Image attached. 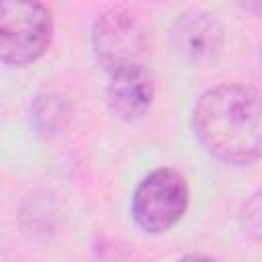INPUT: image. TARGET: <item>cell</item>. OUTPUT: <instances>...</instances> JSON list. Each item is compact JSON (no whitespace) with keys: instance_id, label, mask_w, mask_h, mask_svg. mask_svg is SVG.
Returning a JSON list of instances; mask_svg holds the SVG:
<instances>
[{"instance_id":"2","label":"cell","mask_w":262,"mask_h":262,"mask_svg":"<svg viewBox=\"0 0 262 262\" xmlns=\"http://www.w3.org/2000/svg\"><path fill=\"white\" fill-rule=\"evenodd\" d=\"M53 18L41 2L0 4V59L23 68L37 61L51 45Z\"/></svg>"},{"instance_id":"3","label":"cell","mask_w":262,"mask_h":262,"mask_svg":"<svg viewBox=\"0 0 262 262\" xmlns=\"http://www.w3.org/2000/svg\"><path fill=\"white\" fill-rule=\"evenodd\" d=\"M188 207L186 178L174 168H158L135 186L131 199L133 221L147 233L174 227Z\"/></svg>"},{"instance_id":"9","label":"cell","mask_w":262,"mask_h":262,"mask_svg":"<svg viewBox=\"0 0 262 262\" xmlns=\"http://www.w3.org/2000/svg\"><path fill=\"white\" fill-rule=\"evenodd\" d=\"M178 262H217V260H213L209 256H203V254H188V256H184Z\"/></svg>"},{"instance_id":"4","label":"cell","mask_w":262,"mask_h":262,"mask_svg":"<svg viewBox=\"0 0 262 262\" xmlns=\"http://www.w3.org/2000/svg\"><path fill=\"white\" fill-rule=\"evenodd\" d=\"M92 51L96 61L108 72L143 63L147 33L139 18L125 8H108L92 25Z\"/></svg>"},{"instance_id":"1","label":"cell","mask_w":262,"mask_h":262,"mask_svg":"<svg viewBox=\"0 0 262 262\" xmlns=\"http://www.w3.org/2000/svg\"><path fill=\"white\" fill-rule=\"evenodd\" d=\"M192 131L203 149L225 164L262 160V92L244 84L209 88L194 104Z\"/></svg>"},{"instance_id":"5","label":"cell","mask_w":262,"mask_h":262,"mask_svg":"<svg viewBox=\"0 0 262 262\" xmlns=\"http://www.w3.org/2000/svg\"><path fill=\"white\" fill-rule=\"evenodd\" d=\"M172 43L184 59L205 66L221 53L223 27L215 18V14L192 8L178 14V18L174 20Z\"/></svg>"},{"instance_id":"8","label":"cell","mask_w":262,"mask_h":262,"mask_svg":"<svg viewBox=\"0 0 262 262\" xmlns=\"http://www.w3.org/2000/svg\"><path fill=\"white\" fill-rule=\"evenodd\" d=\"M239 221L244 231L262 244V190L254 192L239 209Z\"/></svg>"},{"instance_id":"7","label":"cell","mask_w":262,"mask_h":262,"mask_svg":"<svg viewBox=\"0 0 262 262\" xmlns=\"http://www.w3.org/2000/svg\"><path fill=\"white\" fill-rule=\"evenodd\" d=\"M70 117V104L61 94L45 92L35 98L31 104V121L41 135H53L57 133Z\"/></svg>"},{"instance_id":"6","label":"cell","mask_w":262,"mask_h":262,"mask_svg":"<svg viewBox=\"0 0 262 262\" xmlns=\"http://www.w3.org/2000/svg\"><path fill=\"white\" fill-rule=\"evenodd\" d=\"M156 94V80L145 63L127 66L111 74L106 84V104L113 115L123 121H135L143 117Z\"/></svg>"}]
</instances>
